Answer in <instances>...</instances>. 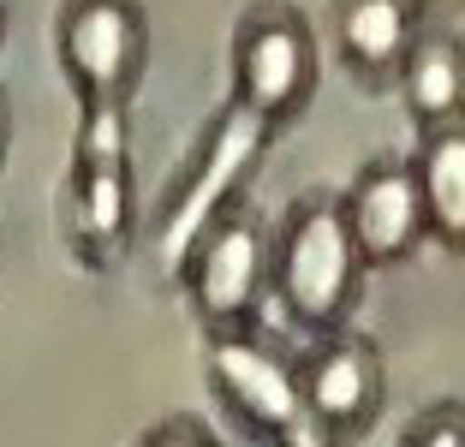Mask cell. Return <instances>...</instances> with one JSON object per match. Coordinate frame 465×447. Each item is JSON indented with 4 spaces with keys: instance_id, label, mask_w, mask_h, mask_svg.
<instances>
[{
    "instance_id": "cell-1",
    "label": "cell",
    "mask_w": 465,
    "mask_h": 447,
    "mask_svg": "<svg viewBox=\"0 0 465 447\" xmlns=\"http://www.w3.org/2000/svg\"><path fill=\"white\" fill-rule=\"evenodd\" d=\"M364 251L346 221V197L334 191H304L287 209L274 233V263H269V293L304 334H334L358 311V286H364Z\"/></svg>"
},
{
    "instance_id": "cell-2",
    "label": "cell",
    "mask_w": 465,
    "mask_h": 447,
    "mask_svg": "<svg viewBox=\"0 0 465 447\" xmlns=\"http://www.w3.org/2000/svg\"><path fill=\"white\" fill-rule=\"evenodd\" d=\"M66 244L90 274L125 269L137 239V179H132V125L125 108H90L78 125L66 174Z\"/></svg>"
},
{
    "instance_id": "cell-3",
    "label": "cell",
    "mask_w": 465,
    "mask_h": 447,
    "mask_svg": "<svg viewBox=\"0 0 465 447\" xmlns=\"http://www.w3.org/2000/svg\"><path fill=\"white\" fill-rule=\"evenodd\" d=\"M269 137H274V125L262 120V114L239 108V102L227 95V108L203 125L192 162H185V174L173 179V191H167V204H162V221H155L162 274H179L185 251H192L232 204H245V185L262 167Z\"/></svg>"
},
{
    "instance_id": "cell-4",
    "label": "cell",
    "mask_w": 465,
    "mask_h": 447,
    "mask_svg": "<svg viewBox=\"0 0 465 447\" xmlns=\"http://www.w3.org/2000/svg\"><path fill=\"white\" fill-rule=\"evenodd\" d=\"M209 388L257 447H334L304 400V376L262 328L209 334Z\"/></svg>"
},
{
    "instance_id": "cell-5",
    "label": "cell",
    "mask_w": 465,
    "mask_h": 447,
    "mask_svg": "<svg viewBox=\"0 0 465 447\" xmlns=\"http://www.w3.org/2000/svg\"><path fill=\"white\" fill-rule=\"evenodd\" d=\"M54 55L78 108H132L150 66V13L143 0H60Z\"/></svg>"
},
{
    "instance_id": "cell-6",
    "label": "cell",
    "mask_w": 465,
    "mask_h": 447,
    "mask_svg": "<svg viewBox=\"0 0 465 447\" xmlns=\"http://www.w3.org/2000/svg\"><path fill=\"white\" fill-rule=\"evenodd\" d=\"M316 95V36L292 0H251L232 25V102L287 125Z\"/></svg>"
},
{
    "instance_id": "cell-7",
    "label": "cell",
    "mask_w": 465,
    "mask_h": 447,
    "mask_svg": "<svg viewBox=\"0 0 465 447\" xmlns=\"http://www.w3.org/2000/svg\"><path fill=\"white\" fill-rule=\"evenodd\" d=\"M269 263H274V239L262 233L257 209L232 204L185 251L173 281L185 286V304L203 323V334H239V328H257L262 293H269Z\"/></svg>"
},
{
    "instance_id": "cell-8",
    "label": "cell",
    "mask_w": 465,
    "mask_h": 447,
    "mask_svg": "<svg viewBox=\"0 0 465 447\" xmlns=\"http://www.w3.org/2000/svg\"><path fill=\"white\" fill-rule=\"evenodd\" d=\"M299 376H304V400H311L316 423H322V435H329L334 447L364 442V435L382 423L388 370H382V353H376L364 334H352V328L316 334L311 353L299 358Z\"/></svg>"
},
{
    "instance_id": "cell-9",
    "label": "cell",
    "mask_w": 465,
    "mask_h": 447,
    "mask_svg": "<svg viewBox=\"0 0 465 447\" xmlns=\"http://www.w3.org/2000/svg\"><path fill=\"white\" fill-rule=\"evenodd\" d=\"M346 221L370 269H400L430 239V209L411 155H370L346 191Z\"/></svg>"
},
{
    "instance_id": "cell-10",
    "label": "cell",
    "mask_w": 465,
    "mask_h": 447,
    "mask_svg": "<svg viewBox=\"0 0 465 447\" xmlns=\"http://www.w3.org/2000/svg\"><path fill=\"white\" fill-rule=\"evenodd\" d=\"M424 36L418 0H334L329 6V42L341 55L346 78L370 95L400 90L411 42Z\"/></svg>"
},
{
    "instance_id": "cell-11",
    "label": "cell",
    "mask_w": 465,
    "mask_h": 447,
    "mask_svg": "<svg viewBox=\"0 0 465 447\" xmlns=\"http://www.w3.org/2000/svg\"><path fill=\"white\" fill-rule=\"evenodd\" d=\"M400 102L418 132L465 120V42L453 30L424 25V36L406 55V72H400Z\"/></svg>"
},
{
    "instance_id": "cell-12",
    "label": "cell",
    "mask_w": 465,
    "mask_h": 447,
    "mask_svg": "<svg viewBox=\"0 0 465 447\" xmlns=\"http://www.w3.org/2000/svg\"><path fill=\"white\" fill-rule=\"evenodd\" d=\"M418 185H424V209H430V239L453 257H465V120L418 132Z\"/></svg>"
},
{
    "instance_id": "cell-13",
    "label": "cell",
    "mask_w": 465,
    "mask_h": 447,
    "mask_svg": "<svg viewBox=\"0 0 465 447\" xmlns=\"http://www.w3.org/2000/svg\"><path fill=\"white\" fill-rule=\"evenodd\" d=\"M400 447H465V406H430Z\"/></svg>"
},
{
    "instance_id": "cell-14",
    "label": "cell",
    "mask_w": 465,
    "mask_h": 447,
    "mask_svg": "<svg viewBox=\"0 0 465 447\" xmlns=\"http://www.w3.org/2000/svg\"><path fill=\"white\" fill-rule=\"evenodd\" d=\"M137 447H221L215 430H209L203 418H192V412H173V418L150 423V430L137 435Z\"/></svg>"
},
{
    "instance_id": "cell-15",
    "label": "cell",
    "mask_w": 465,
    "mask_h": 447,
    "mask_svg": "<svg viewBox=\"0 0 465 447\" xmlns=\"http://www.w3.org/2000/svg\"><path fill=\"white\" fill-rule=\"evenodd\" d=\"M460 6H465V0H418V13H424V18H453Z\"/></svg>"
},
{
    "instance_id": "cell-16",
    "label": "cell",
    "mask_w": 465,
    "mask_h": 447,
    "mask_svg": "<svg viewBox=\"0 0 465 447\" xmlns=\"http://www.w3.org/2000/svg\"><path fill=\"white\" fill-rule=\"evenodd\" d=\"M6 144H13V108H6V90H0V167H6Z\"/></svg>"
},
{
    "instance_id": "cell-17",
    "label": "cell",
    "mask_w": 465,
    "mask_h": 447,
    "mask_svg": "<svg viewBox=\"0 0 465 447\" xmlns=\"http://www.w3.org/2000/svg\"><path fill=\"white\" fill-rule=\"evenodd\" d=\"M0 36H6V0H0Z\"/></svg>"
}]
</instances>
